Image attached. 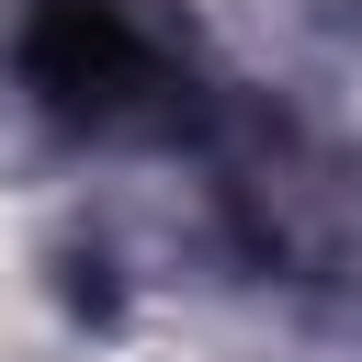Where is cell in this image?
<instances>
[{
  "label": "cell",
  "instance_id": "6da1fadb",
  "mask_svg": "<svg viewBox=\"0 0 362 362\" xmlns=\"http://www.w3.org/2000/svg\"><path fill=\"white\" fill-rule=\"evenodd\" d=\"M23 79H34L68 124H113V113H136L170 68H158V45H147V23H136L124 0H34V23H23Z\"/></svg>",
  "mask_w": 362,
  "mask_h": 362
}]
</instances>
